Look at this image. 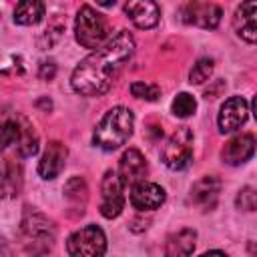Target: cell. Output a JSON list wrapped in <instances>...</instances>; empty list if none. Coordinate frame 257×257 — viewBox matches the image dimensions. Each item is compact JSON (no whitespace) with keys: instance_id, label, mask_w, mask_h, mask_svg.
I'll return each mask as SVG.
<instances>
[{"instance_id":"obj_22","label":"cell","mask_w":257,"mask_h":257,"mask_svg":"<svg viewBox=\"0 0 257 257\" xmlns=\"http://www.w3.org/2000/svg\"><path fill=\"white\" fill-rule=\"evenodd\" d=\"M213 68H215V62L213 58H199L193 68L189 70V82L191 84H203L205 80H209V76L213 74Z\"/></svg>"},{"instance_id":"obj_3","label":"cell","mask_w":257,"mask_h":257,"mask_svg":"<svg viewBox=\"0 0 257 257\" xmlns=\"http://www.w3.org/2000/svg\"><path fill=\"white\" fill-rule=\"evenodd\" d=\"M74 36L76 42L84 48H98L102 46L110 32H108V20L96 12L92 6H80L78 14H76V22H74Z\"/></svg>"},{"instance_id":"obj_24","label":"cell","mask_w":257,"mask_h":257,"mask_svg":"<svg viewBox=\"0 0 257 257\" xmlns=\"http://www.w3.org/2000/svg\"><path fill=\"white\" fill-rule=\"evenodd\" d=\"M195 108H197V102H195V98H193L189 92L177 94L175 100H173V104H171L173 114H175V116H181V118L191 116V114L195 112Z\"/></svg>"},{"instance_id":"obj_21","label":"cell","mask_w":257,"mask_h":257,"mask_svg":"<svg viewBox=\"0 0 257 257\" xmlns=\"http://www.w3.org/2000/svg\"><path fill=\"white\" fill-rule=\"evenodd\" d=\"M64 197L66 201L78 209V213L82 215L84 213V205H86V199H88V187H86V181L82 177H72L66 181L64 185Z\"/></svg>"},{"instance_id":"obj_25","label":"cell","mask_w":257,"mask_h":257,"mask_svg":"<svg viewBox=\"0 0 257 257\" xmlns=\"http://www.w3.org/2000/svg\"><path fill=\"white\" fill-rule=\"evenodd\" d=\"M131 92H133V96L145 98V100H157L161 96V88L157 84H149V82H133Z\"/></svg>"},{"instance_id":"obj_17","label":"cell","mask_w":257,"mask_h":257,"mask_svg":"<svg viewBox=\"0 0 257 257\" xmlns=\"http://www.w3.org/2000/svg\"><path fill=\"white\" fill-rule=\"evenodd\" d=\"M22 183H24L22 167L12 159L2 161V165H0V199L18 197L22 191Z\"/></svg>"},{"instance_id":"obj_14","label":"cell","mask_w":257,"mask_h":257,"mask_svg":"<svg viewBox=\"0 0 257 257\" xmlns=\"http://www.w3.org/2000/svg\"><path fill=\"white\" fill-rule=\"evenodd\" d=\"M255 153V137L251 133H243L233 137L231 141L225 143L223 151H221V159L227 165H243L247 163Z\"/></svg>"},{"instance_id":"obj_12","label":"cell","mask_w":257,"mask_h":257,"mask_svg":"<svg viewBox=\"0 0 257 257\" xmlns=\"http://www.w3.org/2000/svg\"><path fill=\"white\" fill-rule=\"evenodd\" d=\"M66 157H68L66 147L60 141H50L48 147H46V151L42 153V157L38 161V173H40V177L46 179V181L56 179L62 173L64 165H66Z\"/></svg>"},{"instance_id":"obj_18","label":"cell","mask_w":257,"mask_h":257,"mask_svg":"<svg viewBox=\"0 0 257 257\" xmlns=\"http://www.w3.org/2000/svg\"><path fill=\"white\" fill-rule=\"evenodd\" d=\"M44 18V2L42 0H18L14 8V22L22 26L38 24Z\"/></svg>"},{"instance_id":"obj_1","label":"cell","mask_w":257,"mask_h":257,"mask_svg":"<svg viewBox=\"0 0 257 257\" xmlns=\"http://www.w3.org/2000/svg\"><path fill=\"white\" fill-rule=\"evenodd\" d=\"M133 52L135 38L128 30H118L114 36H108L102 46L94 48V52L82 58L74 68L70 78L74 92L82 96L104 94L112 86L122 64L133 56Z\"/></svg>"},{"instance_id":"obj_19","label":"cell","mask_w":257,"mask_h":257,"mask_svg":"<svg viewBox=\"0 0 257 257\" xmlns=\"http://www.w3.org/2000/svg\"><path fill=\"white\" fill-rule=\"evenodd\" d=\"M195 241H197V233L193 229H181L179 233L171 235L165 247V253L171 257H179V255H191L195 251Z\"/></svg>"},{"instance_id":"obj_10","label":"cell","mask_w":257,"mask_h":257,"mask_svg":"<svg viewBox=\"0 0 257 257\" xmlns=\"http://www.w3.org/2000/svg\"><path fill=\"white\" fill-rule=\"evenodd\" d=\"M124 14L128 16V20L137 28L149 30V28L159 24L161 8H159V4L155 0H126Z\"/></svg>"},{"instance_id":"obj_2","label":"cell","mask_w":257,"mask_h":257,"mask_svg":"<svg viewBox=\"0 0 257 257\" xmlns=\"http://www.w3.org/2000/svg\"><path fill=\"white\" fill-rule=\"evenodd\" d=\"M133 126H135V114L131 112V108L112 106L96 124L92 133V143L102 151H114L131 139Z\"/></svg>"},{"instance_id":"obj_27","label":"cell","mask_w":257,"mask_h":257,"mask_svg":"<svg viewBox=\"0 0 257 257\" xmlns=\"http://www.w3.org/2000/svg\"><path fill=\"white\" fill-rule=\"evenodd\" d=\"M54 74H56V64H54V60H44V62L40 64L38 76H40L42 80H52Z\"/></svg>"},{"instance_id":"obj_26","label":"cell","mask_w":257,"mask_h":257,"mask_svg":"<svg viewBox=\"0 0 257 257\" xmlns=\"http://www.w3.org/2000/svg\"><path fill=\"white\" fill-rule=\"evenodd\" d=\"M237 207L243 209V211H253L255 205H257V195H255V189L253 187H243L235 199Z\"/></svg>"},{"instance_id":"obj_6","label":"cell","mask_w":257,"mask_h":257,"mask_svg":"<svg viewBox=\"0 0 257 257\" xmlns=\"http://www.w3.org/2000/svg\"><path fill=\"white\" fill-rule=\"evenodd\" d=\"M122 181L116 171H106L100 183V215L106 219H114L122 213L124 195H122Z\"/></svg>"},{"instance_id":"obj_9","label":"cell","mask_w":257,"mask_h":257,"mask_svg":"<svg viewBox=\"0 0 257 257\" xmlns=\"http://www.w3.org/2000/svg\"><path fill=\"white\" fill-rule=\"evenodd\" d=\"M22 233L28 239V243L32 245H44L50 247V243L54 241V225L48 217H44L42 213H26L22 219Z\"/></svg>"},{"instance_id":"obj_15","label":"cell","mask_w":257,"mask_h":257,"mask_svg":"<svg viewBox=\"0 0 257 257\" xmlns=\"http://www.w3.org/2000/svg\"><path fill=\"white\" fill-rule=\"evenodd\" d=\"M116 173H118V177H120V181H122L124 187H128V185L133 187L135 183L143 181L145 175H147V161H145L143 153L137 151V149L124 151L122 157H120V163H118V171Z\"/></svg>"},{"instance_id":"obj_28","label":"cell","mask_w":257,"mask_h":257,"mask_svg":"<svg viewBox=\"0 0 257 257\" xmlns=\"http://www.w3.org/2000/svg\"><path fill=\"white\" fill-rule=\"evenodd\" d=\"M116 0H96V4H100V6H104V8H108V6H112Z\"/></svg>"},{"instance_id":"obj_8","label":"cell","mask_w":257,"mask_h":257,"mask_svg":"<svg viewBox=\"0 0 257 257\" xmlns=\"http://www.w3.org/2000/svg\"><path fill=\"white\" fill-rule=\"evenodd\" d=\"M247 116H249L247 100L243 96H231L221 104V110L217 116L219 131L221 133H233L247 122Z\"/></svg>"},{"instance_id":"obj_7","label":"cell","mask_w":257,"mask_h":257,"mask_svg":"<svg viewBox=\"0 0 257 257\" xmlns=\"http://www.w3.org/2000/svg\"><path fill=\"white\" fill-rule=\"evenodd\" d=\"M181 16H183V22L187 24H193V26H199V28H217V24L221 22V8L213 2H201V0H189L183 10H181Z\"/></svg>"},{"instance_id":"obj_5","label":"cell","mask_w":257,"mask_h":257,"mask_svg":"<svg viewBox=\"0 0 257 257\" xmlns=\"http://www.w3.org/2000/svg\"><path fill=\"white\" fill-rule=\"evenodd\" d=\"M68 255L74 257H96L106 251V237L100 227L86 225L78 231H74L66 241Z\"/></svg>"},{"instance_id":"obj_11","label":"cell","mask_w":257,"mask_h":257,"mask_svg":"<svg viewBox=\"0 0 257 257\" xmlns=\"http://www.w3.org/2000/svg\"><path fill=\"white\" fill-rule=\"evenodd\" d=\"M165 203V189L157 183L139 181L131 191V205L139 211H155Z\"/></svg>"},{"instance_id":"obj_20","label":"cell","mask_w":257,"mask_h":257,"mask_svg":"<svg viewBox=\"0 0 257 257\" xmlns=\"http://www.w3.org/2000/svg\"><path fill=\"white\" fill-rule=\"evenodd\" d=\"M20 157H34L38 153V137L32 128V124L18 116V141H16Z\"/></svg>"},{"instance_id":"obj_16","label":"cell","mask_w":257,"mask_h":257,"mask_svg":"<svg viewBox=\"0 0 257 257\" xmlns=\"http://www.w3.org/2000/svg\"><path fill=\"white\" fill-rule=\"evenodd\" d=\"M219 193H221V181L213 175H205L191 187V201L203 207L205 211H209L217 205Z\"/></svg>"},{"instance_id":"obj_13","label":"cell","mask_w":257,"mask_h":257,"mask_svg":"<svg viewBox=\"0 0 257 257\" xmlns=\"http://www.w3.org/2000/svg\"><path fill=\"white\" fill-rule=\"evenodd\" d=\"M233 28L239 38L253 44L257 40V0H245L235 10Z\"/></svg>"},{"instance_id":"obj_4","label":"cell","mask_w":257,"mask_h":257,"mask_svg":"<svg viewBox=\"0 0 257 257\" xmlns=\"http://www.w3.org/2000/svg\"><path fill=\"white\" fill-rule=\"evenodd\" d=\"M163 163L173 171H183L193 161V131L189 126H179L161 149Z\"/></svg>"},{"instance_id":"obj_23","label":"cell","mask_w":257,"mask_h":257,"mask_svg":"<svg viewBox=\"0 0 257 257\" xmlns=\"http://www.w3.org/2000/svg\"><path fill=\"white\" fill-rule=\"evenodd\" d=\"M16 141H18V116L2 120L0 122V153L6 147L16 145Z\"/></svg>"}]
</instances>
